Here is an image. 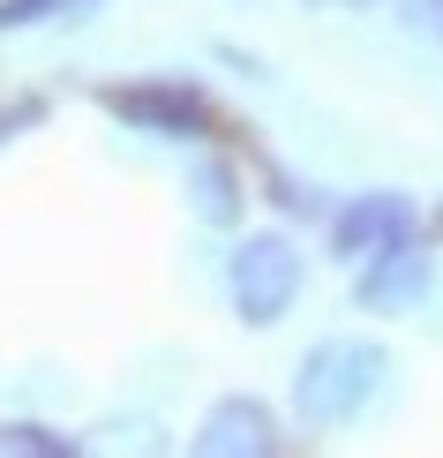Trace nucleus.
Wrapping results in <instances>:
<instances>
[{"label":"nucleus","instance_id":"39448f33","mask_svg":"<svg viewBox=\"0 0 443 458\" xmlns=\"http://www.w3.org/2000/svg\"><path fill=\"white\" fill-rule=\"evenodd\" d=\"M421 293H429V256H421V248L391 241V248L369 256V271H361V301H369V309H413Z\"/></svg>","mask_w":443,"mask_h":458},{"label":"nucleus","instance_id":"6e6552de","mask_svg":"<svg viewBox=\"0 0 443 458\" xmlns=\"http://www.w3.org/2000/svg\"><path fill=\"white\" fill-rule=\"evenodd\" d=\"M398 8H406V23H413V30L443 38V0H398Z\"/></svg>","mask_w":443,"mask_h":458},{"label":"nucleus","instance_id":"7ed1b4c3","mask_svg":"<svg viewBox=\"0 0 443 458\" xmlns=\"http://www.w3.org/2000/svg\"><path fill=\"white\" fill-rule=\"evenodd\" d=\"M121 121H143V128H166V136H196V128H210V106H203V90L196 83H121L106 98Z\"/></svg>","mask_w":443,"mask_h":458},{"label":"nucleus","instance_id":"f03ea898","mask_svg":"<svg viewBox=\"0 0 443 458\" xmlns=\"http://www.w3.org/2000/svg\"><path fill=\"white\" fill-rule=\"evenodd\" d=\"M226 285H234V301L248 316H278L301 293V256L285 241H241L234 263H226Z\"/></svg>","mask_w":443,"mask_h":458},{"label":"nucleus","instance_id":"0eeeda50","mask_svg":"<svg viewBox=\"0 0 443 458\" xmlns=\"http://www.w3.org/2000/svg\"><path fill=\"white\" fill-rule=\"evenodd\" d=\"M196 188L210 196V218H218V225H234V211H241V196H234V174H226V165H203V174H196Z\"/></svg>","mask_w":443,"mask_h":458},{"label":"nucleus","instance_id":"f257e3e1","mask_svg":"<svg viewBox=\"0 0 443 458\" xmlns=\"http://www.w3.org/2000/svg\"><path fill=\"white\" fill-rule=\"evenodd\" d=\"M376 376H383V353L376 346H354V338H331L301 360V413L323 428L354 421L361 406L376 398Z\"/></svg>","mask_w":443,"mask_h":458},{"label":"nucleus","instance_id":"20e7f679","mask_svg":"<svg viewBox=\"0 0 443 458\" xmlns=\"http://www.w3.org/2000/svg\"><path fill=\"white\" fill-rule=\"evenodd\" d=\"M406 233H413V211H406L398 196H354V203L331 218V248H338V256H361V263H369L376 248L406 241Z\"/></svg>","mask_w":443,"mask_h":458},{"label":"nucleus","instance_id":"423d86ee","mask_svg":"<svg viewBox=\"0 0 443 458\" xmlns=\"http://www.w3.org/2000/svg\"><path fill=\"white\" fill-rule=\"evenodd\" d=\"M203 451H226V458H241V451H271L278 436H271V413L256 406V398H226V406H210L203 413V436H196Z\"/></svg>","mask_w":443,"mask_h":458}]
</instances>
